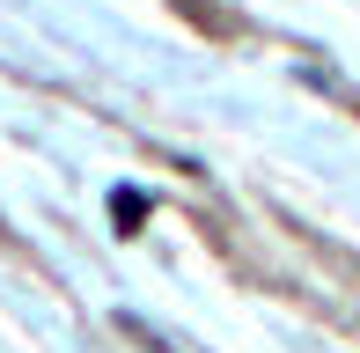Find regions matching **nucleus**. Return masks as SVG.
<instances>
[{"instance_id":"1","label":"nucleus","mask_w":360,"mask_h":353,"mask_svg":"<svg viewBox=\"0 0 360 353\" xmlns=\"http://www.w3.org/2000/svg\"><path fill=\"white\" fill-rule=\"evenodd\" d=\"M110 214H118V221H140L147 199H140V191H118V199H110Z\"/></svg>"}]
</instances>
